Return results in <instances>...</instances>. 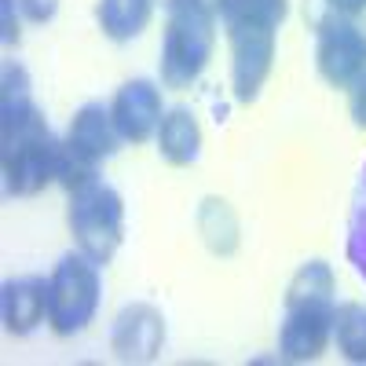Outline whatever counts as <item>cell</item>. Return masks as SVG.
<instances>
[{"label":"cell","instance_id":"cell-1","mask_svg":"<svg viewBox=\"0 0 366 366\" xmlns=\"http://www.w3.org/2000/svg\"><path fill=\"white\" fill-rule=\"evenodd\" d=\"M59 139L34 103V81L22 63H4L0 77V172L11 198H34L55 179Z\"/></svg>","mask_w":366,"mask_h":366},{"label":"cell","instance_id":"cell-2","mask_svg":"<svg viewBox=\"0 0 366 366\" xmlns=\"http://www.w3.org/2000/svg\"><path fill=\"white\" fill-rule=\"evenodd\" d=\"M212 48H217V15L205 11L198 0H176L162 37V84L191 88L205 74Z\"/></svg>","mask_w":366,"mask_h":366},{"label":"cell","instance_id":"cell-3","mask_svg":"<svg viewBox=\"0 0 366 366\" xmlns=\"http://www.w3.org/2000/svg\"><path fill=\"white\" fill-rule=\"evenodd\" d=\"M70 231L84 257L99 267L114 260L125 238V202L107 179H88L84 187L70 191Z\"/></svg>","mask_w":366,"mask_h":366},{"label":"cell","instance_id":"cell-4","mask_svg":"<svg viewBox=\"0 0 366 366\" xmlns=\"http://www.w3.org/2000/svg\"><path fill=\"white\" fill-rule=\"evenodd\" d=\"M99 297H103L99 264L84 257L81 249L66 253L48 274V326L59 337H74L96 319Z\"/></svg>","mask_w":366,"mask_h":366},{"label":"cell","instance_id":"cell-5","mask_svg":"<svg viewBox=\"0 0 366 366\" xmlns=\"http://www.w3.org/2000/svg\"><path fill=\"white\" fill-rule=\"evenodd\" d=\"M315 37L319 77L333 88H352V81L366 70V22L359 15L333 11L315 29Z\"/></svg>","mask_w":366,"mask_h":366},{"label":"cell","instance_id":"cell-6","mask_svg":"<svg viewBox=\"0 0 366 366\" xmlns=\"http://www.w3.org/2000/svg\"><path fill=\"white\" fill-rule=\"evenodd\" d=\"M333 319H337V300L333 297L286 304L279 330V355L286 362H315L333 341Z\"/></svg>","mask_w":366,"mask_h":366},{"label":"cell","instance_id":"cell-7","mask_svg":"<svg viewBox=\"0 0 366 366\" xmlns=\"http://www.w3.org/2000/svg\"><path fill=\"white\" fill-rule=\"evenodd\" d=\"M231 44V88L238 103H253L274 66V29L224 26Z\"/></svg>","mask_w":366,"mask_h":366},{"label":"cell","instance_id":"cell-8","mask_svg":"<svg viewBox=\"0 0 366 366\" xmlns=\"http://www.w3.org/2000/svg\"><path fill=\"white\" fill-rule=\"evenodd\" d=\"M165 345V315L147 300L125 304L110 326V352L117 362H150Z\"/></svg>","mask_w":366,"mask_h":366},{"label":"cell","instance_id":"cell-9","mask_svg":"<svg viewBox=\"0 0 366 366\" xmlns=\"http://www.w3.org/2000/svg\"><path fill=\"white\" fill-rule=\"evenodd\" d=\"M110 117H114V129L125 143H147L150 136H158L162 125V88L147 77L125 81L117 88V96L110 103Z\"/></svg>","mask_w":366,"mask_h":366},{"label":"cell","instance_id":"cell-10","mask_svg":"<svg viewBox=\"0 0 366 366\" xmlns=\"http://www.w3.org/2000/svg\"><path fill=\"white\" fill-rule=\"evenodd\" d=\"M0 312H4V330L15 337L34 333L48 319V279L37 274H19L4 282L0 293Z\"/></svg>","mask_w":366,"mask_h":366},{"label":"cell","instance_id":"cell-11","mask_svg":"<svg viewBox=\"0 0 366 366\" xmlns=\"http://www.w3.org/2000/svg\"><path fill=\"white\" fill-rule=\"evenodd\" d=\"M66 143H74L81 154H88L96 165H103L107 158L117 154V143H125L114 129V117H110V107L103 103H84L74 121H70V132H66Z\"/></svg>","mask_w":366,"mask_h":366},{"label":"cell","instance_id":"cell-12","mask_svg":"<svg viewBox=\"0 0 366 366\" xmlns=\"http://www.w3.org/2000/svg\"><path fill=\"white\" fill-rule=\"evenodd\" d=\"M158 150L162 158L176 169H187L198 162L202 154V129H198V117L187 107H172L165 110L162 125H158Z\"/></svg>","mask_w":366,"mask_h":366},{"label":"cell","instance_id":"cell-13","mask_svg":"<svg viewBox=\"0 0 366 366\" xmlns=\"http://www.w3.org/2000/svg\"><path fill=\"white\" fill-rule=\"evenodd\" d=\"M194 227L205 242V249L212 257H231L238 249V242H242V231H238V217H234V209L227 198H217V194H209L202 198L198 212H194Z\"/></svg>","mask_w":366,"mask_h":366},{"label":"cell","instance_id":"cell-14","mask_svg":"<svg viewBox=\"0 0 366 366\" xmlns=\"http://www.w3.org/2000/svg\"><path fill=\"white\" fill-rule=\"evenodd\" d=\"M150 15H154V0H99L96 4L99 29L117 44L139 37L150 22Z\"/></svg>","mask_w":366,"mask_h":366},{"label":"cell","instance_id":"cell-15","mask_svg":"<svg viewBox=\"0 0 366 366\" xmlns=\"http://www.w3.org/2000/svg\"><path fill=\"white\" fill-rule=\"evenodd\" d=\"M333 341H337V352L355 362L366 366V304L348 300L337 304V319H333Z\"/></svg>","mask_w":366,"mask_h":366},{"label":"cell","instance_id":"cell-16","mask_svg":"<svg viewBox=\"0 0 366 366\" xmlns=\"http://www.w3.org/2000/svg\"><path fill=\"white\" fill-rule=\"evenodd\" d=\"M290 0H227L224 26H257V29H279L286 22Z\"/></svg>","mask_w":366,"mask_h":366},{"label":"cell","instance_id":"cell-17","mask_svg":"<svg viewBox=\"0 0 366 366\" xmlns=\"http://www.w3.org/2000/svg\"><path fill=\"white\" fill-rule=\"evenodd\" d=\"M337 293V279H333V267L326 260H308L300 264L297 274L286 286V304L293 300H315V297H333Z\"/></svg>","mask_w":366,"mask_h":366},{"label":"cell","instance_id":"cell-18","mask_svg":"<svg viewBox=\"0 0 366 366\" xmlns=\"http://www.w3.org/2000/svg\"><path fill=\"white\" fill-rule=\"evenodd\" d=\"M348 264L355 267V274L366 282V162L355 183V194H352V212H348Z\"/></svg>","mask_w":366,"mask_h":366},{"label":"cell","instance_id":"cell-19","mask_svg":"<svg viewBox=\"0 0 366 366\" xmlns=\"http://www.w3.org/2000/svg\"><path fill=\"white\" fill-rule=\"evenodd\" d=\"M99 176V165L92 162L88 154H81V150L74 147V143H59V154H55V179L63 183L66 191H77V187H84L88 179H96Z\"/></svg>","mask_w":366,"mask_h":366},{"label":"cell","instance_id":"cell-20","mask_svg":"<svg viewBox=\"0 0 366 366\" xmlns=\"http://www.w3.org/2000/svg\"><path fill=\"white\" fill-rule=\"evenodd\" d=\"M19 0H0V41H4V48L19 44Z\"/></svg>","mask_w":366,"mask_h":366},{"label":"cell","instance_id":"cell-21","mask_svg":"<svg viewBox=\"0 0 366 366\" xmlns=\"http://www.w3.org/2000/svg\"><path fill=\"white\" fill-rule=\"evenodd\" d=\"M348 110H352V121L359 129H366V70L352 81L348 88Z\"/></svg>","mask_w":366,"mask_h":366},{"label":"cell","instance_id":"cell-22","mask_svg":"<svg viewBox=\"0 0 366 366\" xmlns=\"http://www.w3.org/2000/svg\"><path fill=\"white\" fill-rule=\"evenodd\" d=\"M19 11L29 22H51L59 11V0H19Z\"/></svg>","mask_w":366,"mask_h":366},{"label":"cell","instance_id":"cell-23","mask_svg":"<svg viewBox=\"0 0 366 366\" xmlns=\"http://www.w3.org/2000/svg\"><path fill=\"white\" fill-rule=\"evenodd\" d=\"M326 4L341 15H362L366 11V0H326Z\"/></svg>","mask_w":366,"mask_h":366},{"label":"cell","instance_id":"cell-24","mask_svg":"<svg viewBox=\"0 0 366 366\" xmlns=\"http://www.w3.org/2000/svg\"><path fill=\"white\" fill-rule=\"evenodd\" d=\"M198 4H202L205 11H212V15L220 19V15H224V4H227V0H198Z\"/></svg>","mask_w":366,"mask_h":366},{"label":"cell","instance_id":"cell-25","mask_svg":"<svg viewBox=\"0 0 366 366\" xmlns=\"http://www.w3.org/2000/svg\"><path fill=\"white\" fill-rule=\"evenodd\" d=\"M172 4H176V0H154V8H165V11H169Z\"/></svg>","mask_w":366,"mask_h":366}]
</instances>
